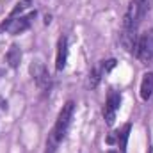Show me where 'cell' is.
<instances>
[{
  "instance_id": "obj_1",
  "label": "cell",
  "mask_w": 153,
  "mask_h": 153,
  "mask_svg": "<svg viewBox=\"0 0 153 153\" xmlns=\"http://www.w3.org/2000/svg\"><path fill=\"white\" fill-rule=\"evenodd\" d=\"M75 114V102L73 100H68L62 109L59 111L57 119H55V125L53 128L50 130L48 137H46V144H45V153H55L59 144L64 141L68 130H70V125H71V119Z\"/></svg>"
},
{
  "instance_id": "obj_2",
  "label": "cell",
  "mask_w": 153,
  "mask_h": 153,
  "mask_svg": "<svg viewBox=\"0 0 153 153\" xmlns=\"http://www.w3.org/2000/svg\"><path fill=\"white\" fill-rule=\"evenodd\" d=\"M36 16H38V13L30 11L29 14L18 16L14 20H4L0 23V32H9L13 36H18V34H22V32H25V30L30 29V25H32V22H34Z\"/></svg>"
},
{
  "instance_id": "obj_3",
  "label": "cell",
  "mask_w": 153,
  "mask_h": 153,
  "mask_svg": "<svg viewBox=\"0 0 153 153\" xmlns=\"http://www.w3.org/2000/svg\"><path fill=\"white\" fill-rule=\"evenodd\" d=\"M139 27L125 14V18H123V29H121V45H123V48L128 52V53H134L135 52V46H137V41H139Z\"/></svg>"
},
{
  "instance_id": "obj_4",
  "label": "cell",
  "mask_w": 153,
  "mask_h": 153,
  "mask_svg": "<svg viewBox=\"0 0 153 153\" xmlns=\"http://www.w3.org/2000/svg\"><path fill=\"white\" fill-rule=\"evenodd\" d=\"M134 55L143 64L153 62V30H148V32H144V34L139 36V41H137Z\"/></svg>"
},
{
  "instance_id": "obj_5",
  "label": "cell",
  "mask_w": 153,
  "mask_h": 153,
  "mask_svg": "<svg viewBox=\"0 0 153 153\" xmlns=\"http://www.w3.org/2000/svg\"><path fill=\"white\" fill-rule=\"evenodd\" d=\"M119 107H121V94H119V91L111 89L107 93V102H105V107H103V119L109 126L114 125V119Z\"/></svg>"
},
{
  "instance_id": "obj_6",
  "label": "cell",
  "mask_w": 153,
  "mask_h": 153,
  "mask_svg": "<svg viewBox=\"0 0 153 153\" xmlns=\"http://www.w3.org/2000/svg\"><path fill=\"white\" fill-rule=\"evenodd\" d=\"M29 70H30V75H32V78H34L36 85H38L39 89H43V91H48L50 85H52V78H50L48 70L45 68V64H41L39 61H36V62L30 64Z\"/></svg>"
},
{
  "instance_id": "obj_7",
  "label": "cell",
  "mask_w": 153,
  "mask_h": 153,
  "mask_svg": "<svg viewBox=\"0 0 153 153\" xmlns=\"http://www.w3.org/2000/svg\"><path fill=\"white\" fill-rule=\"evenodd\" d=\"M148 13V0H130V5H128V11H126V16L139 27L141 22L144 20Z\"/></svg>"
},
{
  "instance_id": "obj_8",
  "label": "cell",
  "mask_w": 153,
  "mask_h": 153,
  "mask_svg": "<svg viewBox=\"0 0 153 153\" xmlns=\"http://www.w3.org/2000/svg\"><path fill=\"white\" fill-rule=\"evenodd\" d=\"M68 62V38L61 36L57 41V53H55V70L62 71Z\"/></svg>"
},
{
  "instance_id": "obj_9",
  "label": "cell",
  "mask_w": 153,
  "mask_h": 153,
  "mask_svg": "<svg viewBox=\"0 0 153 153\" xmlns=\"http://www.w3.org/2000/svg\"><path fill=\"white\" fill-rule=\"evenodd\" d=\"M130 130H132V125H130V123H125V125L116 132V146H117V152L119 153H126V144H128Z\"/></svg>"
},
{
  "instance_id": "obj_10",
  "label": "cell",
  "mask_w": 153,
  "mask_h": 153,
  "mask_svg": "<svg viewBox=\"0 0 153 153\" xmlns=\"http://www.w3.org/2000/svg\"><path fill=\"white\" fill-rule=\"evenodd\" d=\"M139 93H141V98H143L144 102H148L153 96V71H148V73L143 75Z\"/></svg>"
},
{
  "instance_id": "obj_11",
  "label": "cell",
  "mask_w": 153,
  "mask_h": 153,
  "mask_svg": "<svg viewBox=\"0 0 153 153\" xmlns=\"http://www.w3.org/2000/svg\"><path fill=\"white\" fill-rule=\"evenodd\" d=\"M5 61H7V64L13 70H16L20 66V62H22V50H20L18 45H11V48L5 53Z\"/></svg>"
},
{
  "instance_id": "obj_12",
  "label": "cell",
  "mask_w": 153,
  "mask_h": 153,
  "mask_svg": "<svg viewBox=\"0 0 153 153\" xmlns=\"http://www.w3.org/2000/svg\"><path fill=\"white\" fill-rule=\"evenodd\" d=\"M32 4H34V0H20V2L11 9V13H9V16H7L5 20H14V18L22 16V13H23V11H27Z\"/></svg>"
},
{
  "instance_id": "obj_13",
  "label": "cell",
  "mask_w": 153,
  "mask_h": 153,
  "mask_svg": "<svg viewBox=\"0 0 153 153\" xmlns=\"http://www.w3.org/2000/svg\"><path fill=\"white\" fill-rule=\"evenodd\" d=\"M102 76H105V71H103L102 61H100L96 66H93V70H91V73H89V85H91V87H98Z\"/></svg>"
},
{
  "instance_id": "obj_14",
  "label": "cell",
  "mask_w": 153,
  "mask_h": 153,
  "mask_svg": "<svg viewBox=\"0 0 153 153\" xmlns=\"http://www.w3.org/2000/svg\"><path fill=\"white\" fill-rule=\"evenodd\" d=\"M116 64H117V61L116 59H109V61H102V68H103V71H105V75L109 73V71H112L116 68Z\"/></svg>"
}]
</instances>
